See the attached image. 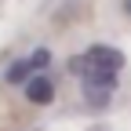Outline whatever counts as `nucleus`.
I'll list each match as a JSON object with an SVG mask.
<instances>
[{
  "instance_id": "nucleus-1",
  "label": "nucleus",
  "mask_w": 131,
  "mask_h": 131,
  "mask_svg": "<svg viewBox=\"0 0 131 131\" xmlns=\"http://www.w3.org/2000/svg\"><path fill=\"white\" fill-rule=\"evenodd\" d=\"M124 51L109 44H91L84 51H77L69 58V73L80 80V95L91 109H106L113 91H117V80H120V69H124Z\"/></svg>"
},
{
  "instance_id": "nucleus-3",
  "label": "nucleus",
  "mask_w": 131,
  "mask_h": 131,
  "mask_svg": "<svg viewBox=\"0 0 131 131\" xmlns=\"http://www.w3.org/2000/svg\"><path fill=\"white\" fill-rule=\"evenodd\" d=\"M22 95H26L29 106H51L55 95H58V88H55V80L47 77V73H37V77H29L26 84H22Z\"/></svg>"
},
{
  "instance_id": "nucleus-2",
  "label": "nucleus",
  "mask_w": 131,
  "mask_h": 131,
  "mask_svg": "<svg viewBox=\"0 0 131 131\" xmlns=\"http://www.w3.org/2000/svg\"><path fill=\"white\" fill-rule=\"evenodd\" d=\"M47 66H51V51H47V47H37V51H29V55H22V58H15L7 69H4V84H11V88H22L29 77L44 73Z\"/></svg>"
},
{
  "instance_id": "nucleus-4",
  "label": "nucleus",
  "mask_w": 131,
  "mask_h": 131,
  "mask_svg": "<svg viewBox=\"0 0 131 131\" xmlns=\"http://www.w3.org/2000/svg\"><path fill=\"white\" fill-rule=\"evenodd\" d=\"M124 11H127V15H131V0H124Z\"/></svg>"
}]
</instances>
